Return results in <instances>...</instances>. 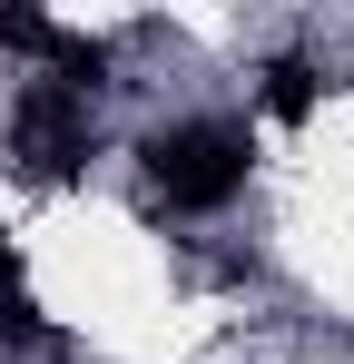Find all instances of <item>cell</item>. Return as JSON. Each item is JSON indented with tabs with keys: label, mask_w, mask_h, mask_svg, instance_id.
<instances>
[{
	"label": "cell",
	"mask_w": 354,
	"mask_h": 364,
	"mask_svg": "<svg viewBox=\"0 0 354 364\" xmlns=\"http://www.w3.org/2000/svg\"><path fill=\"white\" fill-rule=\"evenodd\" d=\"M0 50H10V60H50L59 20H50V10H0Z\"/></svg>",
	"instance_id": "3"
},
{
	"label": "cell",
	"mask_w": 354,
	"mask_h": 364,
	"mask_svg": "<svg viewBox=\"0 0 354 364\" xmlns=\"http://www.w3.org/2000/svg\"><path fill=\"white\" fill-rule=\"evenodd\" d=\"M138 178H148V207L217 217L256 178V128L236 119V109H177V119H158L138 138Z\"/></svg>",
	"instance_id": "1"
},
{
	"label": "cell",
	"mask_w": 354,
	"mask_h": 364,
	"mask_svg": "<svg viewBox=\"0 0 354 364\" xmlns=\"http://www.w3.org/2000/svg\"><path fill=\"white\" fill-rule=\"evenodd\" d=\"M315 99H325V60L276 50V60H266V89H256V109H266V119H286V128H305V119H315Z\"/></svg>",
	"instance_id": "2"
}]
</instances>
